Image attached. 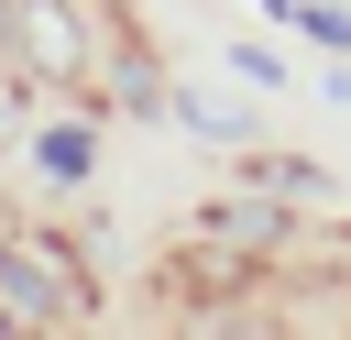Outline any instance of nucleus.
I'll return each mask as SVG.
<instances>
[{"label":"nucleus","mask_w":351,"mask_h":340,"mask_svg":"<svg viewBox=\"0 0 351 340\" xmlns=\"http://www.w3.org/2000/svg\"><path fill=\"white\" fill-rule=\"evenodd\" d=\"M0 296H11L22 318H77V307H88V263H77L55 230H22V241H0Z\"/></svg>","instance_id":"1"},{"label":"nucleus","mask_w":351,"mask_h":340,"mask_svg":"<svg viewBox=\"0 0 351 340\" xmlns=\"http://www.w3.org/2000/svg\"><path fill=\"white\" fill-rule=\"evenodd\" d=\"M11 55L22 77H88V22L66 0H11Z\"/></svg>","instance_id":"2"},{"label":"nucleus","mask_w":351,"mask_h":340,"mask_svg":"<svg viewBox=\"0 0 351 340\" xmlns=\"http://www.w3.org/2000/svg\"><path fill=\"white\" fill-rule=\"evenodd\" d=\"M197 241H208V252H274V241H285V208H274V197H230V208H197Z\"/></svg>","instance_id":"3"},{"label":"nucleus","mask_w":351,"mask_h":340,"mask_svg":"<svg viewBox=\"0 0 351 340\" xmlns=\"http://www.w3.org/2000/svg\"><path fill=\"white\" fill-rule=\"evenodd\" d=\"M33 165H44L55 186H88V165H99V132H88V121H55V132L33 143Z\"/></svg>","instance_id":"4"},{"label":"nucleus","mask_w":351,"mask_h":340,"mask_svg":"<svg viewBox=\"0 0 351 340\" xmlns=\"http://www.w3.org/2000/svg\"><path fill=\"white\" fill-rule=\"evenodd\" d=\"M230 77H241V88H285V55H263V44H230Z\"/></svg>","instance_id":"5"}]
</instances>
